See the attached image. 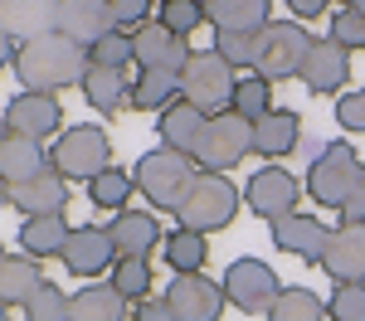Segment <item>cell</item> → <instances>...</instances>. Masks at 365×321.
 <instances>
[{
	"instance_id": "1",
	"label": "cell",
	"mask_w": 365,
	"mask_h": 321,
	"mask_svg": "<svg viewBox=\"0 0 365 321\" xmlns=\"http://www.w3.org/2000/svg\"><path fill=\"white\" fill-rule=\"evenodd\" d=\"M88 68H93L88 49L73 44V39H63L58 29L29 34L20 44V58H15V73H20L25 93H58V88H73V83L83 88Z\"/></svg>"
},
{
	"instance_id": "2",
	"label": "cell",
	"mask_w": 365,
	"mask_h": 321,
	"mask_svg": "<svg viewBox=\"0 0 365 321\" xmlns=\"http://www.w3.org/2000/svg\"><path fill=\"white\" fill-rule=\"evenodd\" d=\"M137 190L146 195V200L156 204V209H180V200L190 195V185L200 180L195 161L190 156H175V151H166V146H156V151H146L137 161Z\"/></svg>"
},
{
	"instance_id": "3",
	"label": "cell",
	"mask_w": 365,
	"mask_h": 321,
	"mask_svg": "<svg viewBox=\"0 0 365 321\" xmlns=\"http://www.w3.org/2000/svg\"><path fill=\"white\" fill-rule=\"evenodd\" d=\"M239 204H244V195L234 190V180L229 175H210L200 171V180L190 185V195L180 200V229H195V233H210L215 229H229L234 224V214H239Z\"/></svg>"
},
{
	"instance_id": "4",
	"label": "cell",
	"mask_w": 365,
	"mask_h": 321,
	"mask_svg": "<svg viewBox=\"0 0 365 321\" xmlns=\"http://www.w3.org/2000/svg\"><path fill=\"white\" fill-rule=\"evenodd\" d=\"M234 88H239V78H234V68L215 49H195L185 73H180V98L195 102L205 117L234 112Z\"/></svg>"
},
{
	"instance_id": "5",
	"label": "cell",
	"mask_w": 365,
	"mask_h": 321,
	"mask_svg": "<svg viewBox=\"0 0 365 321\" xmlns=\"http://www.w3.org/2000/svg\"><path fill=\"white\" fill-rule=\"evenodd\" d=\"M356 175H361V156L351 142H331L312 156V171H307V190L322 209H346L351 190H356Z\"/></svg>"
},
{
	"instance_id": "6",
	"label": "cell",
	"mask_w": 365,
	"mask_h": 321,
	"mask_svg": "<svg viewBox=\"0 0 365 321\" xmlns=\"http://www.w3.org/2000/svg\"><path fill=\"white\" fill-rule=\"evenodd\" d=\"M49 156H54V171L63 175V180L73 175V180H88V185H93L98 175L113 166V142H108L103 127L83 122V127H68V132L54 142Z\"/></svg>"
},
{
	"instance_id": "7",
	"label": "cell",
	"mask_w": 365,
	"mask_h": 321,
	"mask_svg": "<svg viewBox=\"0 0 365 321\" xmlns=\"http://www.w3.org/2000/svg\"><path fill=\"white\" fill-rule=\"evenodd\" d=\"M225 297L244 317H263V312H273V302L282 297V283L263 258H234L225 268Z\"/></svg>"
},
{
	"instance_id": "8",
	"label": "cell",
	"mask_w": 365,
	"mask_h": 321,
	"mask_svg": "<svg viewBox=\"0 0 365 321\" xmlns=\"http://www.w3.org/2000/svg\"><path fill=\"white\" fill-rule=\"evenodd\" d=\"M249 151H253V122H244L239 112H220V117H210L195 161H200V171L225 175V171H234Z\"/></svg>"
},
{
	"instance_id": "9",
	"label": "cell",
	"mask_w": 365,
	"mask_h": 321,
	"mask_svg": "<svg viewBox=\"0 0 365 321\" xmlns=\"http://www.w3.org/2000/svg\"><path fill=\"white\" fill-rule=\"evenodd\" d=\"M307 29L297 20H282V25H268V44H263V58H258V78L268 83H282V78H302V63H307Z\"/></svg>"
},
{
	"instance_id": "10",
	"label": "cell",
	"mask_w": 365,
	"mask_h": 321,
	"mask_svg": "<svg viewBox=\"0 0 365 321\" xmlns=\"http://www.w3.org/2000/svg\"><path fill=\"white\" fill-rule=\"evenodd\" d=\"M244 200H249L253 214H263L268 224H278V219H287V214H297L302 185H297V175H287L282 166H263V171H253Z\"/></svg>"
},
{
	"instance_id": "11",
	"label": "cell",
	"mask_w": 365,
	"mask_h": 321,
	"mask_svg": "<svg viewBox=\"0 0 365 321\" xmlns=\"http://www.w3.org/2000/svg\"><path fill=\"white\" fill-rule=\"evenodd\" d=\"M54 29L63 39L93 49L117 29V20H113V5H103V0H63V5H54Z\"/></svg>"
},
{
	"instance_id": "12",
	"label": "cell",
	"mask_w": 365,
	"mask_h": 321,
	"mask_svg": "<svg viewBox=\"0 0 365 321\" xmlns=\"http://www.w3.org/2000/svg\"><path fill=\"white\" fill-rule=\"evenodd\" d=\"M166 302L180 321H220L225 317V283H210L205 273H185L166 288Z\"/></svg>"
},
{
	"instance_id": "13",
	"label": "cell",
	"mask_w": 365,
	"mask_h": 321,
	"mask_svg": "<svg viewBox=\"0 0 365 321\" xmlns=\"http://www.w3.org/2000/svg\"><path fill=\"white\" fill-rule=\"evenodd\" d=\"M58 127H63V107L54 93H20L5 107V132H15V137L39 142V137H54Z\"/></svg>"
},
{
	"instance_id": "14",
	"label": "cell",
	"mask_w": 365,
	"mask_h": 321,
	"mask_svg": "<svg viewBox=\"0 0 365 321\" xmlns=\"http://www.w3.org/2000/svg\"><path fill=\"white\" fill-rule=\"evenodd\" d=\"M327 278L336 288H365V224H341L331 229V243H327Z\"/></svg>"
},
{
	"instance_id": "15",
	"label": "cell",
	"mask_w": 365,
	"mask_h": 321,
	"mask_svg": "<svg viewBox=\"0 0 365 321\" xmlns=\"http://www.w3.org/2000/svg\"><path fill=\"white\" fill-rule=\"evenodd\" d=\"M346 78H351V49H341L331 34L327 39H312L307 63H302V83L327 98V93H341Z\"/></svg>"
},
{
	"instance_id": "16",
	"label": "cell",
	"mask_w": 365,
	"mask_h": 321,
	"mask_svg": "<svg viewBox=\"0 0 365 321\" xmlns=\"http://www.w3.org/2000/svg\"><path fill=\"white\" fill-rule=\"evenodd\" d=\"M273 243L302 263H322L327 258V243H331V229L317 214H287V219L273 224Z\"/></svg>"
},
{
	"instance_id": "17",
	"label": "cell",
	"mask_w": 365,
	"mask_h": 321,
	"mask_svg": "<svg viewBox=\"0 0 365 321\" xmlns=\"http://www.w3.org/2000/svg\"><path fill=\"white\" fill-rule=\"evenodd\" d=\"M137 63L141 68H166V73H185V63H190V44L180 39V34H170L161 20H151V25H141L137 34Z\"/></svg>"
},
{
	"instance_id": "18",
	"label": "cell",
	"mask_w": 365,
	"mask_h": 321,
	"mask_svg": "<svg viewBox=\"0 0 365 321\" xmlns=\"http://www.w3.org/2000/svg\"><path fill=\"white\" fill-rule=\"evenodd\" d=\"M108 233H113L117 258H146V253H156V243H166L161 219H156V214H141V209L113 214V219H108Z\"/></svg>"
},
{
	"instance_id": "19",
	"label": "cell",
	"mask_w": 365,
	"mask_h": 321,
	"mask_svg": "<svg viewBox=\"0 0 365 321\" xmlns=\"http://www.w3.org/2000/svg\"><path fill=\"white\" fill-rule=\"evenodd\" d=\"M113 233L98 229V224H78L68 233V248H63V268L73 278H98L103 268H113Z\"/></svg>"
},
{
	"instance_id": "20",
	"label": "cell",
	"mask_w": 365,
	"mask_h": 321,
	"mask_svg": "<svg viewBox=\"0 0 365 321\" xmlns=\"http://www.w3.org/2000/svg\"><path fill=\"white\" fill-rule=\"evenodd\" d=\"M5 200L15 204L25 219H39V214H63V204H68V180L58 171H44L25 180V185H5Z\"/></svg>"
},
{
	"instance_id": "21",
	"label": "cell",
	"mask_w": 365,
	"mask_h": 321,
	"mask_svg": "<svg viewBox=\"0 0 365 321\" xmlns=\"http://www.w3.org/2000/svg\"><path fill=\"white\" fill-rule=\"evenodd\" d=\"M302 146V117L287 112V107H273L263 122H253V156H263L268 166H278L282 156H292Z\"/></svg>"
},
{
	"instance_id": "22",
	"label": "cell",
	"mask_w": 365,
	"mask_h": 321,
	"mask_svg": "<svg viewBox=\"0 0 365 321\" xmlns=\"http://www.w3.org/2000/svg\"><path fill=\"white\" fill-rule=\"evenodd\" d=\"M205 127H210V117L200 112L195 102H185V98H180L170 112H161V122H156V132H161V146H166V151H175V156H190V161L200 156Z\"/></svg>"
},
{
	"instance_id": "23",
	"label": "cell",
	"mask_w": 365,
	"mask_h": 321,
	"mask_svg": "<svg viewBox=\"0 0 365 321\" xmlns=\"http://www.w3.org/2000/svg\"><path fill=\"white\" fill-rule=\"evenodd\" d=\"M49 166H54V156H49L39 142L5 132V142H0V175H5V185H25V180H34V175H44Z\"/></svg>"
},
{
	"instance_id": "24",
	"label": "cell",
	"mask_w": 365,
	"mask_h": 321,
	"mask_svg": "<svg viewBox=\"0 0 365 321\" xmlns=\"http://www.w3.org/2000/svg\"><path fill=\"white\" fill-rule=\"evenodd\" d=\"M205 15L220 34H244V29H268V0H205Z\"/></svg>"
},
{
	"instance_id": "25",
	"label": "cell",
	"mask_w": 365,
	"mask_h": 321,
	"mask_svg": "<svg viewBox=\"0 0 365 321\" xmlns=\"http://www.w3.org/2000/svg\"><path fill=\"white\" fill-rule=\"evenodd\" d=\"M68 219L63 214H39V219H25L20 224V248L29 258H63L68 248Z\"/></svg>"
},
{
	"instance_id": "26",
	"label": "cell",
	"mask_w": 365,
	"mask_h": 321,
	"mask_svg": "<svg viewBox=\"0 0 365 321\" xmlns=\"http://www.w3.org/2000/svg\"><path fill=\"white\" fill-rule=\"evenodd\" d=\"M39 288H44L39 258H29V253H5V258H0V302L29 307V297H34Z\"/></svg>"
},
{
	"instance_id": "27",
	"label": "cell",
	"mask_w": 365,
	"mask_h": 321,
	"mask_svg": "<svg viewBox=\"0 0 365 321\" xmlns=\"http://www.w3.org/2000/svg\"><path fill=\"white\" fill-rule=\"evenodd\" d=\"M175 102H180V73L141 68V78L132 83V107H141V112H170Z\"/></svg>"
},
{
	"instance_id": "28",
	"label": "cell",
	"mask_w": 365,
	"mask_h": 321,
	"mask_svg": "<svg viewBox=\"0 0 365 321\" xmlns=\"http://www.w3.org/2000/svg\"><path fill=\"white\" fill-rule=\"evenodd\" d=\"M127 317V297L113 283H88L73 292V321H122Z\"/></svg>"
},
{
	"instance_id": "29",
	"label": "cell",
	"mask_w": 365,
	"mask_h": 321,
	"mask_svg": "<svg viewBox=\"0 0 365 321\" xmlns=\"http://www.w3.org/2000/svg\"><path fill=\"white\" fill-rule=\"evenodd\" d=\"M83 98L93 102V107H98V112L117 117L122 107H132V88H127V73H117V68H88Z\"/></svg>"
},
{
	"instance_id": "30",
	"label": "cell",
	"mask_w": 365,
	"mask_h": 321,
	"mask_svg": "<svg viewBox=\"0 0 365 321\" xmlns=\"http://www.w3.org/2000/svg\"><path fill=\"white\" fill-rule=\"evenodd\" d=\"M166 263L175 268V278H185V273H200L205 268V258H210V243H205V233H195V229H175V233H166Z\"/></svg>"
},
{
	"instance_id": "31",
	"label": "cell",
	"mask_w": 365,
	"mask_h": 321,
	"mask_svg": "<svg viewBox=\"0 0 365 321\" xmlns=\"http://www.w3.org/2000/svg\"><path fill=\"white\" fill-rule=\"evenodd\" d=\"M268 44V29H244V34H215V54L225 58L229 68H258Z\"/></svg>"
},
{
	"instance_id": "32",
	"label": "cell",
	"mask_w": 365,
	"mask_h": 321,
	"mask_svg": "<svg viewBox=\"0 0 365 321\" xmlns=\"http://www.w3.org/2000/svg\"><path fill=\"white\" fill-rule=\"evenodd\" d=\"M132 190H137V175L122 171V166H108V171L88 185V200L98 204V209H113V214H122V209H127V200H132Z\"/></svg>"
},
{
	"instance_id": "33",
	"label": "cell",
	"mask_w": 365,
	"mask_h": 321,
	"mask_svg": "<svg viewBox=\"0 0 365 321\" xmlns=\"http://www.w3.org/2000/svg\"><path fill=\"white\" fill-rule=\"evenodd\" d=\"M268 321H327V302L307 288H282V297L273 302Z\"/></svg>"
},
{
	"instance_id": "34",
	"label": "cell",
	"mask_w": 365,
	"mask_h": 321,
	"mask_svg": "<svg viewBox=\"0 0 365 321\" xmlns=\"http://www.w3.org/2000/svg\"><path fill=\"white\" fill-rule=\"evenodd\" d=\"M234 112L244 117V122H263V117L273 112V83L268 78H239V88H234Z\"/></svg>"
},
{
	"instance_id": "35",
	"label": "cell",
	"mask_w": 365,
	"mask_h": 321,
	"mask_svg": "<svg viewBox=\"0 0 365 321\" xmlns=\"http://www.w3.org/2000/svg\"><path fill=\"white\" fill-rule=\"evenodd\" d=\"M25 321H73V297L58 288V283H49V278H44V288L29 297Z\"/></svg>"
},
{
	"instance_id": "36",
	"label": "cell",
	"mask_w": 365,
	"mask_h": 321,
	"mask_svg": "<svg viewBox=\"0 0 365 321\" xmlns=\"http://www.w3.org/2000/svg\"><path fill=\"white\" fill-rule=\"evenodd\" d=\"M113 288L122 292L127 302H146V297H156V292H151V263H146V258H117Z\"/></svg>"
},
{
	"instance_id": "37",
	"label": "cell",
	"mask_w": 365,
	"mask_h": 321,
	"mask_svg": "<svg viewBox=\"0 0 365 321\" xmlns=\"http://www.w3.org/2000/svg\"><path fill=\"white\" fill-rule=\"evenodd\" d=\"M156 20H161L170 34H180V39L195 25H210V15H205L200 0H161V5H156Z\"/></svg>"
},
{
	"instance_id": "38",
	"label": "cell",
	"mask_w": 365,
	"mask_h": 321,
	"mask_svg": "<svg viewBox=\"0 0 365 321\" xmlns=\"http://www.w3.org/2000/svg\"><path fill=\"white\" fill-rule=\"evenodd\" d=\"M88 58H93V68H117V73H122V68L137 58V39H132L127 29H113L103 44L88 49Z\"/></svg>"
},
{
	"instance_id": "39",
	"label": "cell",
	"mask_w": 365,
	"mask_h": 321,
	"mask_svg": "<svg viewBox=\"0 0 365 321\" xmlns=\"http://www.w3.org/2000/svg\"><path fill=\"white\" fill-rule=\"evenodd\" d=\"M331 39L341 49H365V0H351L331 15Z\"/></svg>"
},
{
	"instance_id": "40",
	"label": "cell",
	"mask_w": 365,
	"mask_h": 321,
	"mask_svg": "<svg viewBox=\"0 0 365 321\" xmlns=\"http://www.w3.org/2000/svg\"><path fill=\"white\" fill-rule=\"evenodd\" d=\"M331 321H365V288H336L327 302Z\"/></svg>"
},
{
	"instance_id": "41",
	"label": "cell",
	"mask_w": 365,
	"mask_h": 321,
	"mask_svg": "<svg viewBox=\"0 0 365 321\" xmlns=\"http://www.w3.org/2000/svg\"><path fill=\"white\" fill-rule=\"evenodd\" d=\"M336 122L346 127V132H365V88L361 93H346L336 102Z\"/></svg>"
},
{
	"instance_id": "42",
	"label": "cell",
	"mask_w": 365,
	"mask_h": 321,
	"mask_svg": "<svg viewBox=\"0 0 365 321\" xmlns=\"http://www.w3.org/2000/svg\"><path fill=\"white\" fill-rule=\"evenodd\" d=\"M108 5H113L117 29H127V25H137V29H141V20L151 15V5H146V0H108ZM146 25H151V20H146Z\"/></svg>"
},
{
	"instance_id": "43",
	"label": "cell",
	"mask_w": 365,
	"mask_h": 321,
	"mask_svg": "<svg viewBox=\"0 0 365 321\" xmlns=\"http://www.w3.org/2000/svg\"><path fill=\"white\" fill-rule=\"evenodd\" d=\"M341 224H365V166L356 175V190H351V200L341 209Z\"/></svg>"
},
{
	"instance_id": "44",
	"label": "cell",
	"mask_w": 365,
	"mask_h": 321,
	"mask_svg": "<svg viewBox=\"0 0 365 321\" xmlns=\"http://www.w3.org/2000/svg\"><path fill=\"white\" fill-rule=\"evenodd\" d=\"M137 321H180V317H175V307L166 302V292H161V297L137 302Z\"/></svg>"
},
{
	"instance_id": "45",
	"label": "cell",
	"mask_w": 365,
	"mask_h": 321,
	"mask_svg": "<svg viewBox=\"0 0 365 321\" xmlns=\"http://www.w3.org/2000/svg\"><path fill=\"white\" fill-rule=\"evenodd\" d=\"M322 10H327L322 0H292V15H297V20H317Z\"/></svg>"
}]
</instances>
